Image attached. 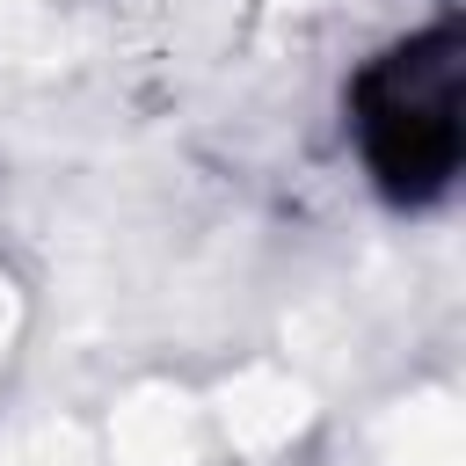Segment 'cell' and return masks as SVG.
Returning a JSON list of instances; mask_svg holds the SVG:
<instances>
[{
	"mask_svg": "<svg viewBox=\"0 0 466 466\" xmlns=\"http://www.w3.org/2000/svg\"><path fill=\"white\" fill-rule=\"evenodd\" d=\"M350 138L371 175V189L400 211H430L451 197L466 160V116H459V22L437 15L430 29L386 44L357 66L350 95Z\"/></svg>",
	"mask_w": 466,
	"mask_h": 466,
	"instance_id": "cell-1",
	"label": "cell"
}]
</instances>
